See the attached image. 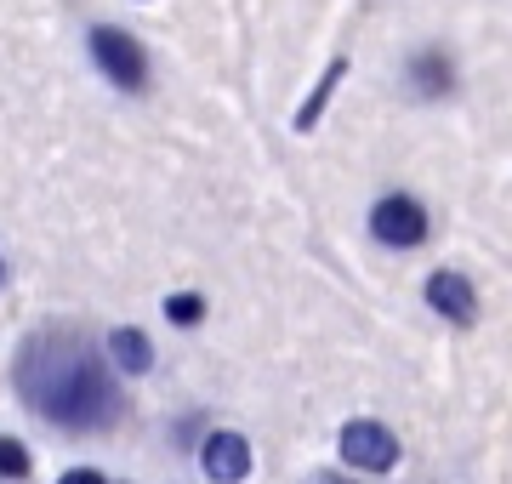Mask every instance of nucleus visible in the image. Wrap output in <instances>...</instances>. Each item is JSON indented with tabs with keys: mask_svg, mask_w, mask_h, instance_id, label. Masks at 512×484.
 <instances>
[{
	"mask_svg": "<svg viewBox=\"0 0 512 484\" xmlns=\"http://www.w3.org/2000/svg\"><path fill=\"white\" fill-rule=\"evenodd\" d=\"M336 80H342V63H330V75L319 80V92H313L308 103H302V114H296V131H308L313 120H319V109H325V103H330V92H336Z\"/></svg>",
	"mask_w": 512,
	"mask_h": 484,
	"instance_id": "0eeeda50",
	"label": "nucleus"
},
{
	"mask_svg": "<svg viewBox=\"0 0 512 484\" xmlns=\"http://www.w3.org/2000/svg\"><path fill=\"white\" fill-rule=\"evenodd\" d=\"M29 473V450L18 439H0V479H23Z\"/></svg>",
	"mask_w": 512,
	"mask_h": 484,
	"instance_id": "1a4fd4ad",
	"label": "nucleus"
},
{
	"mask_svg": "<svg viewBox=\"0 0 512 484\" xmlns=\"http://www.w3.org/2000/svg\"><path fill=\"white\" fill-rule=\"evenodd\" d=\"M109 354H114V365H120V371H131V376H143L148 365H154V348H148V336H143V331H131V325L109 331Z\"/></svg>",
	"mask_w": 512,
	"mask_h": 484,
	"instance_id": "423d86ee",
	"label": "nucleus"
},
{
	"mask_svg": "<svg viewBox=\"0 0 512 484\" xmlns=\"http://www.w3.org/2000/svg\"><path fill=\"white\" fill-rule=\"evenodd\" d=\"M427 302L439 308L444 319H456V325H473V314H478V297H473V285L461 280V274H433L427 280Z\"/></svg>",
	"mask_w": 512,
	"mask_h": 484,
	"instance_id": "39448f33",
	"label": "nucleus"
},
{
	"mask_svg": "<svg viewBox=\"0 0 512 484\" xmlns=\"http://www.w3.org/2000/svg\"><path fill=\"white\" fill-rule=\"evenodd\" d=\"M57 484H109L103 473H92V467H74V473H63Z\"/></svg>",
	"mask_w": 512,
	"mask_h": 484,
	"instance_id": "9d476101",
	"label": "nucleus"
},
{
	"mask_svg": "<svg viewBox=\"0 0 512 484\" xmlns=\"http://www.w3.org/2000/svg\"><path fill=\"white\" fill-rule=\"evenodd\" d=\"M342 462L359 467V473H387L399 462V439L382 422H348L342 428Z\"/></svg>",
	"mask_w": 512,
	"mask_h": 484,
	"instance_id": "f03ea898",
	"label": "nucleus"
},
{
	"mask_svg": "<svg viewBox=\"0 0 512 484\" xmlns=\"http://www.w3.org/2000/svg\"><path fill=\"white\" fill-rule=\"evenodd\" d=\"M165 319H171V325H200L205 302L194 297V291H177V297H165Z\"/></svg>",
	"mask_w": 512,
	"mask_h": 484,
	"instance_id": "6e6552de",
	"label": "nucleus"
},
{
	"mask_svg": "<svg viewBox=\"0 0 512 484\" xmlns=\"http://www.w3.org/2000/svg\"><path fill=\"white\" fill-rule=\"evenodd\" d=\"M200 467H205V479H217V484H239L245 473H251V445L239 439V433H211L200 450Z\"/></svg>",
	"mask_w": 512,
	"mask_h": 484,
	"instance_id": "20e7f679",
	"label": "nucleus"
},
{
	"mask_svg": "<svg viewBox=\"0 0 512 484\" xmlns=\"http://www.w3.org/2000/svg\"><path fill=\"white\" fill-rule=\"evenodd\" d=\"M370 234L382 245H421L427 240V211H421L410 194H387V200L370 211Z\"/></svg>",
	"mask_w": 512,
	"mask_h": 484,
	"instance_id": "7ed1b4c3",
	"label": "nucleus"
},
{
	"mask_svg": "<svg viewBox=\"0 0 512 484\" xmlns=\"http://www.w3.org/2000/svg\"><path fill=\"white\" fill-rule=\"evenodd\" d=\"M92 57L97 69L114 80V86H126V92H143L148 80V63H143V46L120 29H92Z\"/></svg>",
	"mask_w": 512,
	"mask_h": 484,
	"instance_id": "f257e3e1",
	"label": "nucleus"
},
{
	"mask_svg": "<svg viewBox=\"0 0 512 484\" xmlns=\"http://www.w3.org/2000/svg\"><path fill=\"white\" fill-rule=\"evenodd\" d=\"M313 484H342V479H330V473H319V479H313Z\"/></svg>",
	"mask_w": 512,
	"mask_h": 484,
	"instance_id": "9b49d317",
	"label": "nucleus"
}]
</instances>
